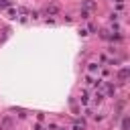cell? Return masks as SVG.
Masks as SVG:
<instances>
[{"label":"cell","instance_id":"7a4b0ae2","mask_svg":"<svg viewBox=\"0 0 130 130\" xmlns=\"http://www.w3.org/2000/svg\"><path fill=\"white\" fill-rule=\"evenodd\" d=\"M128 73H130V69H128V67H124V69H120V73H118V79H120V81L124 83V81L128 79Z\"/></svg>","mask_w":130,"mask_h":130},{"label":"cell","instance_id":"52a82bcc","mask_svg":"<svg viewBox=\"0 0 130 130\" xmlns=\"http://www.w3.org/2000/svg\"><path fill=\"white\" fill-rule=\"evenodd\" d=\"M83 8H85V10H89V8H93V2H89V0H85V2H83Z\"/></svg>","mask_w":130,"mask_h":130},{"label":"cell","instance_id":"5b68a950","mask_svg":"<svg viewBox=\"0 0 130 130\" xmlns=\"http://www.w3.org/2000/svg\"><path fill=\"white\" fill-rule=\"evenodd\" d=\"M81 104H83V106H87V104H89V95H87V93H83V95H81Z\"/></svg>","mask_w":130,"mask_h":130},{"label":"cell","instance_id":"3957f363","mask_svg":"<svg viewBox=\"0 0 130 130\" xmlns=\"http://www.w3.org/2000/svg\"><path fill=\"white\" fill-rule=\"evenodd\" d=\"M87 69H89V73H95V71L100 69V65H98V63H89V67H87Z\"/></svg>","mask_w":130,"mask_h":130},{"label":"cell","instance_id":"9c48e42d","mask_svg":"<svg viewBox=\"0 0 130 130\" xmlns=\"http://www.w3.org/2000/svg\"><path fill=\"white\" fill-rule=\"evenodd\" d=\"M81 18H89V12L87 10H81Z\"/></svg>","mask_w":130,"mask_h":130},{"label":"cell","instance_id":"8992f818","mask_svg":"<svg viewBox=\"0 0 130 130\" xmlns=\"http://www.w3.org/2000/svg\"><path fill=\"white\" fill-rule=\"evenodd\" d=\"M122 130H128V116L122 118Z\"/></svg>","mask_w":130,"mask_h":130},{"label":"cell","instance_id":"8fae6325","mask_svg":"<svg viewBox=\"0 0 130 130\" xmlns=\"http://www.w3.org/2000/svg\"><path fill=\"white\" fill-rule=\"evenodd\" d=\"M63 130H65V128H63Z\"/></svg>","mask_w":130,"mask_h":130},{"label":"cell","instance_id":"30bf717a","mask_svg":"<svg viewBox=\"0 0 130 130\" xmlns=\"http://www.w3.org/2000/svg\"><path fill=\"white\" fill-rule=\"evenodd\" d=\"M35 130H43V128H41V126H35Z\"/></svg>","mask_w":130,"mask_h":130},{"label":"cell","instance_id":"ba28073f","mask_svg":"<svg viewBox=\"0 0 130 130\" xmlns=\"http://www.w3.org/2000/svg\"><path fill=\"white\" fill-rule=\"evenodd\" d=\"M8 16H10V18H16V16H18V12H16V10H10V12H8Z\"/></svg>","mask_w":130,"mask_h":130},{"label":"cell","instance_id":"277c9868","mask_svg":"<svg viewBox=\"0 0 130 130\" xmlns=\"http://www.w3.org/2000/svg\"><path fill=\"white\" fill-rule=\"evenodd\" d=\"M10 4H12L10 0H0V10H4V8H8Z\"/></svg>","mask_w":130,"mask_h":130},{"label":"cell","instance_id":"6da1fadb","mask_svg":"<svg viewBox=\"0 0 130 130\" xmlns=\"http://www.w3.org/2000/svg\"><path fill=\"white\" fill-rule=\"evenodd\" d=\"M45 14H47V16H55V14H59V6H57V4H49V6L45 8Z\"/></svg>","mask_w":130,"mask_h":130}]
</instances>
